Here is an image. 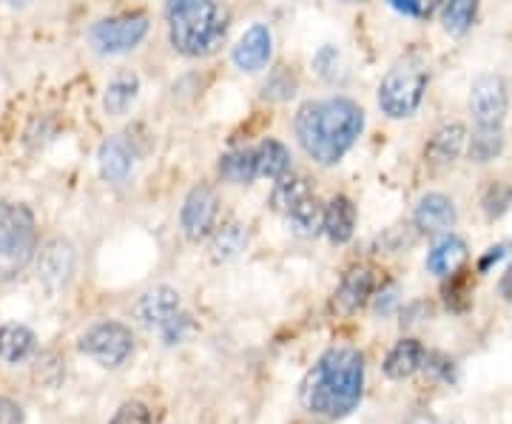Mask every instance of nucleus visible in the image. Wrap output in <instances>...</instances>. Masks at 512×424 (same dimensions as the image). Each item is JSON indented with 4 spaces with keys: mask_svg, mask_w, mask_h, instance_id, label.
<instances>
[{
    "mask_svg": "<svg viewBox=\"0 0 512 424\" xmlns=\"http://www.w3.org/2000/svg\"><path fill=\"white\" fill-rule=\"evenodd\" d=\"M296 137L319 166H336L365 129V111L348 97L311 100L296 111Z\"/></svg>",
    "mask_w": 512,
    "mask_h": 424,
    "instance_id": "obj_1",
    "label": "nucleus"
},
{
    "mask_svg": "<svg viewBox=\"0 0 512 424\" xmlns=\"http://www.w3.org/2000/svg\"><path fill=\"white\" fill-rule=\"evenodd\" d=\"M365 359L353 348H330L302 382V405L316 416L339 419L362 399Z\"/></svg>",
    "mask_w": 512,
    "mask_h": 424,
    "instance_id": "obj_2",
    "label": "nucleus"
},
{
    "mask_svg": "<svg viewBox=\"0 0 512 424\" xmlns=\"http://www.w3.org/2000/svg\"><path fill=\"white\" fill-rule=\"evenodd\" d=\"M171 46L185 57L217 52L228 35V12L217 0H168Z\"/></svg>",
    "mask_w": 512,
    "mask_h": 424,
    "instance_id": "obj_3",
    "label": "nucleus"
},
{
    "mask_svg": "<svg viewBox=\"0 0 512 424\" xmlns=\"http://www.w3.org/2000/svg\"><path fill=\"white\" fill-rule=\"evenodd\" d=\"M37 248L35 217L26 205L0 203V282L15 279Z\"/></svg>",
    "mask_w": 512,
    "mask_h": 424,
    "instance_id": "obj_4",
    "label": "nucleus"
},
{
    "mask_svg": "<svg viewBox=\"0 0 512 424\" xmlns=\"http://www.w3.org/2000/svg\"><path fill=\"white\" fill-rule=\"evenodd\" d=\"M424 92H427V69L416 60L396 63L379 83V109L393 120H404L416 114Z\"/></svg>",
    "mask_w": 512,
    "mask_h": 424,
    "instance_id": "obj_5",
    "label": "nucleus"
},
{
    "mask_svg": "<svg viewBox=\"0 0 512 424\" xmlns=\"http://www.w3.org/2000/svg\"><path fill=\"white\" fill-rule=\"evenodd\" d=\"M146 35V15H120V18L97 20L89 29V43L100 55H123V52H131L134 46H140Z\"/></svg>",
    "mask_w": 512,
    "mask_h": 424,
    "instance_id": "obj_6",
    "label": "nucleus"
},
{
    "mask_svg": "<svg viewBox=\"0 0 512 424\" xmlns=\"http://www.w3.org/2000/svg\"><path fill=\"white\" fill-rule=\"evenodd\" d=\"M80 351L92 356L103 368H120L134 351V333L120 322H100L83 333Z\"/></svg>",
    "mask_w": 512,
    "mask_h": 424,
    "instance_id": "obj_7",
    "label": "nucleus"
},
{
    "mask_svg": "<svg viewBox=\"0 0 512 424\" xmlns=\"http://www.w3.org/2000/svg\"><path fill=\"white\" fill-rule=\"evenodd\" d=\"M507 106H510V100H507L504 77H498V74H481V77L473 80L470 109H473L478 129H501Z\"/></svg>",
    "mask_w": 512,
    "mask_h": 424,
    "instance_id": "obj_8",
    "label": "nucleus"
},
{
    "mask_svg": "<svg viewBox=\"0 0 512 424\" xmlns=\"http://www.w3.org/2000/svg\"><path fill=\"white\" fill-rule=\"evenodd\" d=\"M217 191L211 185H194L185 197L183 211H180V222H183V231L188 240H202L217 220Z\"/></svg>",
    "mask_w": 512,
    "mask_h": 424,
    "instance_id": "obj_9",
    "label": "nucleus"
},
{
    "mask_svg": "<svg viewBox=\"0 0 512 424\" xmlns=\"http://www.w3.org/2000/svg\"><path fill=\"white\" fill-rule=\"evenodd\" d=\"M274 52V35L265 23H254L245 29V35L239 37V43L234 46V63L242 72H262L271 60Z\"/></svg>",
    "mask_w": 512,
    "mask_h": 424,
    "instance_id": "obj_10",
    "label": "nucleus"
},
{
    "mask_svg": "<svg viewBox=\"0 0 512 424\" xmlns=\"http://www.w3.org/2000/svg\"><path fill=\"white\" fill-rule=\"evenodd\" d=\"M37 274L40 282L46 285V291L57 294L60 288H66V282L74 274V248L69 242L55 240L49 242L43 251H40V265H37Z\"/></svg>",
    "mask_w": 512,
    "mask_h": 424,
    "instance_id": "obj_11",
    "label": "nucleus"
},
{
    "mask_svg": "<svg viewBox=\"0 0 512 424\" xmlns=\"http://www.w3.org/2000/svg\"><path fill=\"white\" fill-rule=\"evenodd\" d=\"M416 228L421 234H441L456 225V205L444 194H424L416 205Z\"/></svg>",
    "mask_w": 512,
    "mask_h": 424,
    "instance_id": "obj_12",
    "label": "nucleus"
},
{
    "mask_svg": "<svg viewBox=\"0 0 512 424\" xmlns=\"http://www.w3.org/2000/svg\"><path fill=\"white\" fill-rule=\"evenodd\" d=\"M180 314V294L174 288H151L148 294L140 296L137 302V316L148 328H163L174 316Z\"/></svg>",
    "mask_w": 512,
    "mask_h": 424,
    "instance_id": "obj_13",
    "label": "nucleus"
},
{
    "mask_svg": "<svg viewBox=\"0 0 512 424\" xmlns=\"http://www.w3.org/2000/svg\"><path fill=\"white\" fill-rule=\"evenodd\" d=\"M97 163H100L103 180L117 185L123 183L128 174H131V168H134V151H131V146L117 134V137H109V140L100 146Z\"/></svg>",
    "mask_w": 512,
    "mask_h": 424,
    "instance_id": "obj_14",
    "label": "nucleus"
},
{
    "mask_svg": "<svg viewBox=\"0 0 512 424\" xmlns=\"http://www.w3.org/2000/svg\"><path fill=\"white\" fill-rule=\"evenodd\" d=\"M464 140H467V129H464L461 123L441 126V129L430 137V143L424 148V157L439 168L453 166L458 160V154H461V148H464Z\"/></svg>",
    "mask_w": 512,
    "mask_h": 424,
    "instance_id": "obj_15",
    "label": "nucleus"
},
{
    "mask_svg": "<svg viewBox=\"0 0 512 424\" xmlns=\"http://www.w3.org/2000/svg\"><path fill=\"white\" fill-rule=\"evenodd\" d=\"M370 294H373V271H370V268H353V271H348L345 279H342L333 305H336V311H342V314H353V311H359V308L365 305Z\"/></svg>",
    "mask_w": 512,
    "mask_h": 424,
    "instance_id": "obj_16",
    "label": "nucleus"
},
{
    "mask_svg": "<svg viewBox=\"0 0 512 424\" xmlns=\"http://www.w3.org/2000/svg\"><path fill=\"white\" fill-rule=\"evenodd\" d=\"M464 259H467V245H464V240L447 234V237H441L430 248V254H427V271L436 274V277H453V274H458V268L464 265Z\"/></svg>",
    "mask_w": 512,
    "mask_h": 424,
    "instance_id": "obj_17",
    "label": "nucleus"
},
{
    "mask_svg": "<svg viewBox=\"0 0 512 424\" xmlns=\"http://www.w3.org/2000/svg\"><path fill=\"white\" fill-rule=\"evenodd\" d=\"M356 228V205L348 197H333L325 208V234L330 242L345 245Z\"/></svg>",
    "mask_w": 512,
    "mask_h": 424,
    "instance_id": "obj_18",
    "label": "nucleus"
},
{
    "mask_svg": "<svg viewBox=\"0 0 512 424\" xmlns=\"http://www.w3.org/2000/svg\"><path fill=\"white\" fill-rule=\"evenodd\" d=\"M256 151V171L259 177H268V180H282L291 174V151L282 146L279 140H262Z\"/></svg>",
    "mask_w": 512,
    "mask_h": 424,
    "instance_id": "obj_19",
    "label": "nucleus"
},
{
    "mask_svg": "<svg viewBox=\"0 0 512 424\" xmlns=\"http://www.w3.org/2000/svg\"><path fill=\"white\" fill-rule=\"evenodd\" d=\"M424 365V348L416 339H402L384 359V373L390 379H407Z\"/></svg>",
    "mask_w": 512,
    "mask_h": 424,
    "instance_id": "obj_20",
    "label": "nucleus"
},
{
    "mask_svg": "<svg viewBox=\"0 0 512 424\" xmlns=\"http://www.w3.org/2000/svg\"><path fill=\"white\" fill-rule=\"evenodd\" d=\"M220 177L225 180V183H234V185H245V183H251L254 177H259V171H256L254 148H237V151L222 154Z\"/></svg>",
    "mask_w": 512,
    "mask_h": 424,
    "instance_id": "obj_21",
    "label": "nucleus"
},
{
    "mask_svg": "<svg viewBox=\"0 0 512 424\" xmlns=\"http://www.w3.org/2000/svg\"><path fill=\"white\" fill-rule=\"evenodd\" d=\"M35 351V333L23 325H3L0 328V356L12 365L29 359Z\"/></svg>",
    "mask_w": 512,
    "mask_h": 424,
    "instance_id": "obj_22",
    "label": "nucleus"
},
{
    "mask_svg": "<svg viewBox=\"0 0 512 424\" xmlns=\"http://www.w3.org/2000/svg\"><path fill=\"white\" fill-rule=\"evenodd\" d=\"M288 220H291L296 234H302V237H316L319 231H325V208H322V203L311 194V197H305L302 203L293 208L291 214H288Z\"/></svg>",
    "mask_w": 512,
    "mask_h": 424,
    "instance_id": "obj_23",
    "label": "nucleus"
},
{
    "mask_svg": "<svg viewBox=\"0 0 512 424\" xmlns=\"http://www.w3.org/2000/svg\"><path fill=\"white\" fill-rule=\"evenodd\" d=\"M137 92H140V80H137L134 74H120V77H114L109 83L106 97H103V106H106L109 114L120 117V114H126L128 106L134 103Z\"/></svg>",
    "mask_w": 512,
    "mask_h": 424,
    "instance_id": "obj_24",
    "label": "nucleus"
},
{
    "mask_svg": "<svg viewBox=\"0 0 512 424\" xmlns=\"http://www.w3.org/2000/svg\"><path fill=\"white\" fill-rule=\"evenodd\" d=\"M305 197H311V188H308L305 180H299V177H282V180L276 183L274 194H271V205H274V211L288 217L293 208L302 203Z\"/></svg>",
    "mask_w": 512,
    "mask_h": 424,
    "instance_id": "obj_25",
    "label": "nucleus"
},
{
    "mask_svg": "<svg viewBox=\"0 0 512 424\" xmlns=\"http://www.w3.org/2000/svg\"><path fill=\"white\" fill-rule=\"evenodd\" d=\"M478 15V0H447L444 3V29L450 35H464Z\"/></svg>",
    "mask_w": 512,
    "mask_h": 424,
    "instance_id": "obj_26",
    "label": "nucleus"
},
{
    "mask_svg": "<svg viewBox=\"0 0 512 424\" xmlns=\"http://www.w3.org/2000/svg\"><path fill=\"white\" fill-rule=\"evenodd\" d=\"M245 245H248V231H245V225L228 222V225H222L220 231L214 234L211 251H214V257L217 259H231L237 257Z\"/></svg>",
    "mask_w": 512,
    "mask_h": 424,
    "instance_id": "obj_27",
    "label": "nucleus"
},
{
    "mask_svg": "<svg viewBox=\"0 0 512 424\" xmlns=\"http://www.w3.org/2000/svg\"><path fill=\"white\" fill-rule=\"evenodd\" d=\"M501 148H504L501 129H478L470 143V157H473V163H490L501 154Z\"/></svg>",
    "mask_w": 512,
    "mask_h": 424,
    "instance_id": "obj_28",
    "label": "nucleus"
},
{
    "mask_svg": "<svg viewBox=\"0 0 512 424\" xmlns=\"http://www.w3.org/2000/svg\"><path fill=\"white\" fill-rule=\"evenodd\" d=\"M512 205V185L504 183H495L487 188V194H484V211H487V217H501L507 208Z\"/></svg>",
    "mask_w": 512,
    "mask_h": 424,
    "instance_id": "obj_29",
    "label": "nucleus"
},
{
    "mask_svg": "<svg viewBox=\"0 0 512 424\" xmlns=\"http://www.w3.org/2000/svg\"><path fill=\"white\" fill-rule=\"evenodd\" d=\"M396 12H402L407 18L427 20L436 9H439L441 0H387Z\"/></svg>",
    "mask_w": 512,
    "mask_h": 424,
    "instance_id": "obj_30",
    "label": "nucleus"
},
{
    "mask_svg": "<svg viewBox=\"0 0 512 424\" xmlns=\"http://www.w3.org/2000/svg\"><path fill=\"white\" fill-rule=\"evenodd\" d=\"M293 74L285 69V66H279L274 74H271V80L265 83V97H271V100H285V97H291L293 94Z\"/></svg>",
    "mask_w": 512,
    "mask_h": 424,
    "instance_id": "obj_31",
    "label": "nucleus"
},
{
    "mask_svg": "<svg viewBox=\"0 0 512 424\" xmlns=\"http://www.w3.org/2000/svg\"><path fill=\"white\" fill-rule=\"evenodd\" d=\"M111 424H151V413L140 402H128V405H123L114 413Z\"/></svg>",
    "mask_w": 512,
    "mask_h": 424,
    "instance_id": "obj_32",
    "label": "nucleus"
},
{
    "mask_svg": "<svg viewBox=\"0 0 512 424\" xmlns=\"http://www.w3.org/2000/svg\"><path fill=\"white\" fill-rule=\"evenodd\" d=\"M424 368L430 370V376L444 379V382L456 379V368H453V362H450V359H444V356H424Z\"/></svg>",
    "mask_w": 512,
    "mask_h": 424,
    "instance_id": "obj_33",
    "label": "nucleus"
},
{
    "mask_svg": "<svg viewBox=\"0 0 512 424\" xmlns=\"http://www.w3.org/2000/svg\"><path fill=\"white\" fill-rule=\"evenodd\" d=\"M188 328H191V319H188V316L180 311V314L174 316V319H171L168 325H163L160 331H163L165 342H168V345H174V342H180V339H183Z\"/></svg>",
    "mask_w": 512,
    "mask_h": 424,
    "instance_id": "obj_34",
    "label": "nucleus"
},
{
    "mask_svg": "<svg viewBox=\"0 0 512 424\" xmlns=\"http://www.w3.org/2000/svg\"><path fill=\"white\" fill-rule=\"evenodd\" d=\"M336 60H339V52L333 46H325V49H319V55L313 57V66L322 77H328L333 72V66H336Z\"/></svg>",
    "mask_w": 512,
    "mask_h": 424,
    "instance_id": "obj_35",
    "label": "nucleus"
},
{
    "mask_svg": "<svg viewBox=\"0 0 512 424\" xmlns=\"http://www.w3.org/2000/svg\"><path fill=\"white\" fill-rule=\"evenodd\" d=\"M0 424H23V410L12 399H0Z\"/></svg>",
    "mask_w": 512,
    "mask_h": 424,
    "instance_id": "obj_36",
    "label": "nucleus"
},
{
    "mask_svg": "<svg viewBox=\"0 0 512 424\" xmlns=\"http://www.w3.org/2000/svg\"><path fill=\"white\" fill-rule=\"evenodd\" d=\"M507 251H510V245H507V242H501V245L490 248V254H487V257H481V262H478V271H487L493 262H501V259L507 257Z\"/></svg>",
    "mask_w": 512,
    "mask_h": 424,
    "instance_id": "obj_37",
    "label": "nucleus"
},
{
    "mask_svg": "<svg viewBox=\"0 0 512 424\" xmlns=\"http://www.w3.org/2000/svg\"><path fill=\"white\" fill-rule=\"evenodd\" d=\"M393 302H396V288H387V291L379 296V302H376V311H379V314H387Z\"/></svg>",
    "mask_w": 512,
    "mask_h": 424,
    "instance_id": "obj_38",
    "label": "nucleus"
},
{
    "mask_svg": "<svg viewBox=\"0 0 512 424\" xmlns=\"http://www.w3.org/2000/svg\"><path fill=\"white\" fill-rule=\"evenodd\" d=\"M404 424H439V422H436V416H433V413H427V410H416V413H413V416H410Z\"/></svg>",
    "mask_w": 512,
    "mask_h": 424,
    "instance_id": "obj_39",
    "label": "nucleus"
},
{
    "mask_svg": "<svg viewBox=\"0 0 512 424\" xmlns=\"http://www.w3.org/2000/svg\"><path fill=\"white\" fill-rule=\"evenodd\" d=\"M9 3H12V6H26L29 0H9Z\"/></svg>",
    "mask_w": 512,
    "mask_h": 424,
    "instance_id": "obj_40",
    "label": "nucleus"
},
{
    "mask_svg": "<svg viewBox=\"0 0 512 424\" xmlns=\"http://www.w3.org/2000/svg\"><path fill=\"white\" fill-rule=\"evenodd\" d=\"M342 3H365V0H342Z\"/></svg>",
    "mask_w": 512,
    "mask_h": 424,
    "instance_id": "obj_41",
    "label": "nucleus"
}]
</instances>
